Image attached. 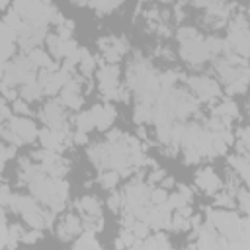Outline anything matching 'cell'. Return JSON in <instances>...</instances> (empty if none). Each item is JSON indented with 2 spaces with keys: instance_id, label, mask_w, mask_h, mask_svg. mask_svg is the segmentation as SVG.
Wrapping results in <instances>:
<instances>
[{
  "instance_id": "484cf974",
  "label": "cell",
  "mask_w": 250,
  "mask_h": 250,
  "mask_svg": "<svg viewBox=\"0 0 250 250\" xmlns=\"http://www.w3.org/2000/svg\"><path fill=\"white\" fill-rule=\"evenodd\" d=\"M86 141H88V137H86V133H80V131H78V133L74 135V143H78V145H84Z\"/></svg>"
},
{
  "instance_id": "d6986e66",
  "label": "cell",
  "mask_w": 250,
  "mask_h": 250,
  "mask_svg": "<svg viewBox=\"0 0 250 250\" xmlns=\"http://www.w3.org/2000/svg\"><path fill=\"white\" fill-rule=\"evenodd\" d=\"M12 201V193L8 186H0V205H8Z\"/></svg>"
},
{
  "instance_id": "d4e9b609",
  "label": "cell",
  "mask_w": 250,
  "mask_h": 250,
  "mask_svg": "<svg viewBox=\"0 0 250 250\" xmlns=\"http://www.w3.org/2000/svg\"><path fill=\"white\" fill-rule=\"evenodd\" d=\"M37 238H41V234H39L37 230H33V232H23V236H21L23 242H35Z\"/></svg>"
},
{
  "instance_id": "e0dca14e",
  "label": "cell",
  "mask_w": 250,
  "mask_h": 250,
  "mask_svg": "<svg viewBox=\"0 0 250 250\" xmlns=\"http://www.w3.org/2000/svg\"><path fill=\"white\" fill-rule=\"evenodd\" d=\"M150 119V111L146 105H137L135 109V121L137 123H143V121H148Z\"/></svg>"
},
{
  "instance_id": "7a4b0ae2",
  "label": "cell",
  "mask_w": 250,
  "mask_h": 250,
  "mask_svg": "<svg viewBox=\"0 0 250 250\" xmlns=\"http://www.w3.org/2000/svg\"><path fill=\"white\" fill-rule=\"evenodd\" d=\"M90 115L94 119V127L107 129L113 123V119H115V109L111 105H94L90 109Z\"/></svg>"
},
{
  "instance_id": "44dd1931",
  "label": "cell",
  "mask_w": 250,
  "mask_h": 250,
  "mask_svg": "<svg viewBox=\"0 0 250 250\" xmlns=\"http://www.w3.org/2000/svg\"><path fill=\"white\" fill-rule=\"evenodd\" d=\"M238 201H240L242 211L246 213V211H248V191H246V188H242V189L238 191Z\"/></svg>"
},
{
  "instance_id": "7c38bea8",
  "label": "cell",
  "mask_w": 250,
  "mask_h": 250,
  "mask_svg": "<svg viewBox=\"0 0 250 250\" xmlns=\"http://www.w3.org/2000/svg\"><path fill=\"white\" fill-rule=\"evenodd\" d=\"M117 180H119V176L115 172H104L100 176V184H102L104 189H113L115 184H117Z\"/></svg>"
},
{
  "instance_id": "5b68a950",
  "label": "cell",
  "mask_w": 250,
  "mask_h": 250,
  "mask_svg": "<svg viewBox=\"0 0 250 250\" xmlns=\"http://www.w3.org/2000/svg\"><path fill=\"white\" fill-rule=\"evenodd\" d=\"M76 207H78V211H82V213H86L88 217H100V201L96 199V197H82L80 201H76Z\"/></svg>"
},
{
  "instance_id": "ba28073f",
  "label": "cell",
  "mask_w": 250,
  "mask_h": 250,
  "mask_svg": "<svg viewBox=\"0 0 250 250\" xmlns=\"http://www.w3.org/2000/svg\"><path fill=\"white\" fill-rule=\"evenodd\" d=\"M74 250H100V248H98V242H96L94 234H92V232H86V234H82V236L76 240Z\"/></svg>"
},
{
  "instance_id": "277c9868",
  "label": "cell",
  "mask_w": 250,
  "mask_h": 250,
  "mask_svg": "<svg viewBox=\"0 0 250 250\" xmlns=\"http://www.w3.org/2000/svg\"><path fill=\"white\" fill-rule=\"evenodd\" d=\"M76 232H80V221H78V217H74V215H68L61 225H59V238L61 240H68L72 234H76Z\"/></svg>"
},
{
  "instance_id": "4316f807",
  "label": "cell",
  "mask_w": 250,
  "mask_h": 250,
  "mask_svg": "<svg viewBox=\"0 0 250 250\" xmlns=\"http://www.w3.org/2000/svg\"><path fill=\"white\" fill-rule=\"evenodd\" d=\"M162 178H164V172H162V170H154V172H152V176H150V180H152V182H160Z\"/></svg>"
},
{
  "instance_id": "6da1fadb",
  "label": "cell",
  "mask_w": 250,
  "mask_h": 250,
  "mask_svg": "<svg viewBox=\"0 0 250 250\" xmlns=\"http://www.w3.org/2000/svg\"><path fill=\"white\" fill-rule=\"evenodd\" d=\"M10 127L12 131L23 141V143H31L37 135V129H35V123L31 119H25V117H12L10 119Z\"/></svg>"
},
{
  "instance_id": "2e32d148",
  "label": "cell",
  "mask_w": 250,
  "mask_h": 250,
  "mask_svg": "<svg viewBox=\"0 0 250 250\" xmlns=\"http://www.w3.org/2000/svg\"><path fill=\"white\" fill-rule=\"evenodd\" d=\"M178 37H180V41L184 43V41H191V39H197L199 35H197V31H195L193 27H182V29H180V33H178Z\"/></svg>"
},
{
  "instance_id": "9c48e42d",
  "label": "cell",
  "mask_w": 250,
  "mask_h": 250,
  "mask_svg": "<svg viewBox=\"0 0 250 250\" xmlns=\"http://www.w3.org/2000/svg\"><path fill=\"white\" fill-rule=\"evenodd\" d=\"M78 51H80V70H82L84 74H90V72L94 70V64H96V61H94V57L90 55V51H88V49L80 47Z\"/></svg>"
},
{
  "instance_id": "9a60e30c",
  "label": "cell",
  "mask_w": 250,
  "mask_h": 250,
  "mask_svg": "<svg viewBox=\"0 0 250 250\" xmlns=\"http://www.w3.org/2000/svg\"><path fill=\"white\" fill-rule=\"evenodd\" d=\"M170 227H172L174 230H188V229H189V221L184 219V217H180V215H176V217L170 221Z\"/></svg>"
},
{
  "instance_id": "8fae6325",
  "label": "cell",
  "mask_w": 250,
  "mask_h": 250,
  "mask_svg": "<svg viewBox=\"0 0 250 250\" xmlns=\"http://www.w3.org/2000/svg\"><path fill=\"white\" fill-rule=\"evenodd\" d=\"M229 162L234 166V170L242 176V180H246L248 178V156H230L229 158Z\"/></svg>"
},
{
  "instance_id": "ac0fdd59",
  "label": "cell",
  "mask_w": 250,
  "mask_h": 250,
  "mask_svg": "<svg viewBox=\"0 0 250 250\" xmlns=\"http://www.w3.org/2000/svg\"><path fill=\"white\" fill-rule=\"evenodd\" d=\"M166 201H168V205H170V207H176V209H180V207L188 205V199H186L184 195H180V193H172Z\"/></svg>"
},
{
  "instance_id": "83f0119b",
  "label": "cell",
  "mask_w": 250,
  "mask_h": 250,
  "mask_svg": "<svg viewBox=\"0 0 250 250\" xmlns=\"http://www.w3.org/2000/svg\"><path fill=\"white\" fill-rule=\"evenodd\" d=\"M162 186H164V188H170V186H174V180H172V178H164Z\"/></svg>"
},
{
  "instance_id": "4fadbf2b",
  "label": "cell",
  "mask_w": 250,
  "mask_h": 250,
  "mask_svg": "<svg viewBox=\"0 0 250 250\" xmlns=\"http://www.w3.org/2000/svg\"><path fill=\"white\" fill-rule=\"evenodd\" d=\"M131 232H133L135 238H146L148 236V225L141 223V221H135L133 227H131Z\"/></svg>"
},
{
  "instance_id": "8992f818",
  "label": "cell",
  "mask_w": 250,
  "mask_h": 250,
  "mask_svg": "<svg viewBox=\"0 0 250 250\" xmlns=\"http://www.w3.org/2000/svg\"><path fill=\"white\" fill-rule=\"evenodd\" d=\"M27 59H29L35 66H41V68H49V66L53 64L51 59H49V55H47L45 51H41V49H31Z\"/></svg>"
},
{
  "instance_id": "7402d4cb",
  "label": "cell",
  "mask_w": 250,
  "mask_h": 250,
  "mask_svg": "<svg viewBox=\"0 0 250 250\" xmlns=\"http://www.w3.org/2000/svg\"><path fill=\"white\" fill-rule=\"evenodd\" d=\"M0 92L4 94V98H8V100H16V90L10 88V86H6V84H2V82H0Z\"/></svg>"
},
{
  "instance_id": "cb8c5ba5",
  "label": "cell",
  "mask_w": 250,
  "mask_h": 250,
  "mask_svg": "<svg viewBox=\"0 0 250 250\" xmlns=\"http://www.w3.org/2000/svg\"><path fill=\"white\" fill-rule=\"evenodd\" d=\"M119 201H121V195H117V193H115V195H111V197L107 199L109 209H111V211H117V209H119Z\"/></svg>"
},
{
  "instance_id": "3957f363",
  "label": "cell",
  "mask_w": 250,
  "mask_h": 250,
  "mask_svg": "<svg viewBox=\"0 0 250 250\" xmlns=\"http://www.w3.org/2000/svg\"><path fill=\"white\" fill-rule=\"evenodd\" d=\"M195 182L197 186L205 191V193H215L217 188H221V182L217 178V174L211 170V168H205V170H199L197 176H195Z\"/></svg>"
},
{
  "instance_id": "5bb4252c",
  "label": "cell",
  "mask_w": 250,
  "mask_h": 250,
  "mask_svg": "<svg viewBox=\"0 0 250 250\" xmlns=\"http://www.w3.org/2000/svg\"><path fill=\"white\" fill-rule=\"evenodd\" d=\"M148 197H150V201H152L154 205H160V203H166L168 193H166L162 188H158V189H152V191L148 193Z\"/></svg>"
},
{
  "instance_id": "603a6c76",
  "label": "cell",
  "mask_w": 250,
  "mask_h": 250,
  "mask_svg": "<svg viewBox=\"0 0 250 250\" xmlns=\"http://www.w3.org/2000/svg\"><path fill=\"white\" fill-rule=\"evenodd\" d=\"M174 82H176V74H174V72H164L162 78H160V84H162V86H170V84H174Z\"/></svg>"
},
{
  "instance_id": "30bf717a",
  "label": "cell",
  "mask_w": 250,
  "mask_h": 250,
  "mask_svg": "<svg viewBox=\"0 0 250 250\" xmlns=\"http://www.w3.org/2000/svg\"><path fill=\"white\" fill-rule=\"evenodd\" d=\"M74 121H76V127H78L80 133H88L90 129H94V119H92L90 111H82V113H78Z\"/></svg>"
},
{
  "instance_id": "ffe728a7",
  "label": "cell",
  "mask_w": 250,
  "mask_h": 250,
  "mask_svg": "<svg viewBox=\"0 0 250 250\" xmlns=\"http://www.w3.org/2000/svg\"><path fill=\"white\" fill-rule=\"evenodd\" d=\"M14 109H16V113H21V115L29 113V107H27V104L23 100H14Z\"/></svg>"
},
{
  "instance_id": "52a82bcc",
  "label": "cell",
  "mask_w": 250,
  "mask_h": 250,
  "mask_svg": "<svg viewBox=\"0 0 250 250\" xmlns=\"http://www.w3.org/2000/svg\"><path fill=\"white\" fill-rule=\"evenodd\" d=\"M43 90H41V86L37 84V80H27L25 82V86L21 88V96H23V100L27 102V100H37L39 98V94H41Z\"/></svg>"
}]
</instances>
